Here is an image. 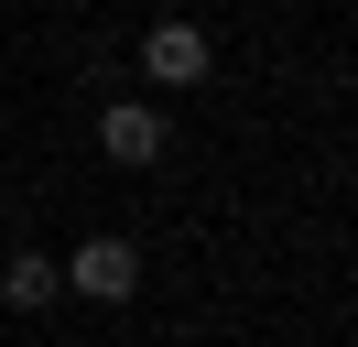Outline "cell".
Masks as SVG:
<instances>
[{
  "instance_id": "cell-4",
  "label": "cell",
  "mask_w": 358,
  "mask_h": 347,
  "mask_svg": "<svg viewBox=\"0 0 358 347\" xmlns=\"http://www.w3.org/2000/svg\"><path fill=\"white\" fill-rule=\"evenodd\" d=\"M55 293H66V260H44V250H11V260H0V304H11V315H44Z\"/></svg>"
},
{
  "instance_id": "cell-2",
  "label": "cell",
  "mask_w": 358,
  "mask_h": 347,
  "mask_svg": "<svg viewBox=\"0 0 358 347\" xmlns=\"http://www.w3.org/2000/svg\"><path fill=\"white\" fill-rule=\"evenodd\" d=\"M163 141H174V130H163L152 98H109L98 108V152H109V163H163Z\"/></svg>"
},
{
  "instance_id": "cell-3",
  "label": "cell",
  "mask_w": 358,
  "mask_h": 347,
  "mask_svg": "<svg viewBox=\"0 0 358 347\" xmlns=\"http://www.w3.org/2000/svg\"><path fill=\"white\" fill-rule=\"evenodd\" d=\"M141 76L152 87H196L206 76V33L196 22H152V33H141Z\"/></svg>"
},
{
  "instance_id": "cell-1",
  "label": "cell",
  "mask_w": 358,
  "mask_h": 347,
  "mask_svg": "<svg viewBox=\"0 0 358 347\" xmlns=\"http://www.w3.org/2000/svg\"><path fill=\"white\" fill-rule=\"evenodd\" d=\"M66 293H87V304H131V293H141V250H131V239H87V250L66 260Z\"/></svg>"
}]
</instances>
